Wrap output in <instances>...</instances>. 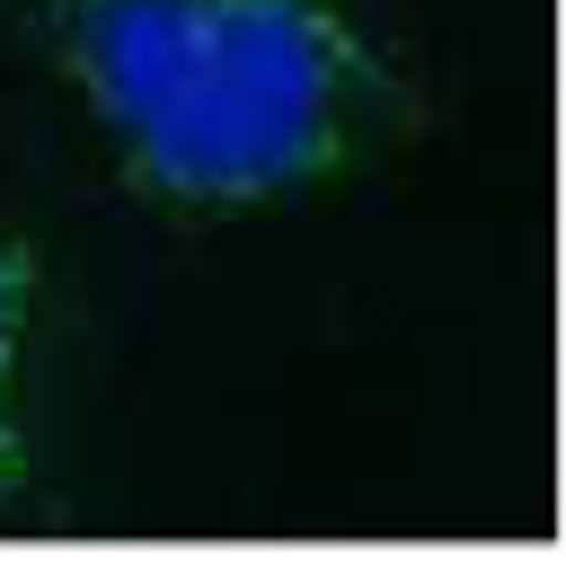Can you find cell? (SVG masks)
Listing matches in <instances>:
<instances>
[{
  "mask_svg": "<svg viewBox=\"0 0 566 566\" xmlns=\"http://www.w3.org/2000/svg\"><path fill=\"white\" fill-rule=\"evenodd\" d=\"M27 336H35V248L0 239V513L27 495L35 433H27Z\"/></svg>",
  "mask_w": 566,
  "mask_h": 566,
  "instance_id": "obj_2",
  "label": "cell"
},
{
  "mask_svg": "<svg viewBox=\"0 0 566 566\" xmlns=\"http://www.w3.org/2000/svg\"><path fill=\"white\" fill-rule=\"evenodd\" d=\"M115 177L168 212H265L345 177L389 106L363 0H35Z\"/></svg>",
  "mask_w": 566,
  "mask_h": 566,
  "instance_id": "obj_1",
  "label": "cell"
}]
</instances>
